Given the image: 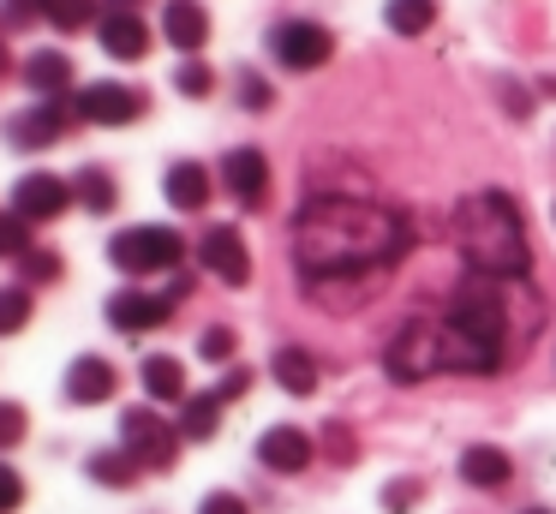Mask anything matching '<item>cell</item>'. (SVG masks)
Masks as SVG:
<instances>
[{
    "label": "cell",
    "instance_id": "1",
    "mask_svg": "<svg viewBox=\"0 0 556 514\" xmlns=\"http://www.w3.org/2000/svg\"><path fill=\"white\" fill-rule=\"evenodd\" d=\"M407 246V215L377 210L365 198H336V191H317L293 222V258H300L305 281H371Z\"/></svg>",
    "mask_w": 556,
    "mask_h": 514
},
{
    "label": "cell",
    "instance_id": "2",
    "mask_svg": "<svg viewBox=\"0 0 556 514\" xmlns=\"http://www.w3.org/2000/svg\"><path fill=\"white\" fill-rule=\"evenodd\" d=\"M455 239H460V258L491 281L527 275V234H520V215L503 191H472L455 210Z\"/></svg>",
    "mask_w": 556,
    "mask_h": 514
},
{
    "label": "cell",
    "instance_id": "3",
    "mask_svg": "<svg viewBox=\"0 0 556 514\" xmlns=\"http://www.w3.org/2000/svg\"><path fill=\"white\" fill-rule=\"evenodd\" d=\"M503 335H508L503 299H496V281L484 275L443 317V371H496L503 365Z\"/></svg>",
    "mask_w": 556,
    "mask_h": 514
},
{
    "label": "cell",
    "instance_id": "4",
    "mask_svg": "<svg viewBox=\"0 0 556 514\" xmlns=\"http://www.w3.org/2000/svg\"><path fill=\"white\" fill-rule=\"evenodd\" d=\"M389 377L395 383H425L443 371V317H413L395 329V341H389L383 353Z\"/></svg>",
    "mask_w": 556,
    "mask_h": 514
},
{
    "label": "cell",
    "instance_id": "5",
    "mask_svg": "<svg viewBox=\"0 0 556 514\" xmlns=\"http://www.w3.org/2000/svg\"><path fill=\"white\" fill-rule=\"evenodd\" d=\"M180 234L174 227H126L121 239L109 246V258L121 263L126 275H150V269H174L180 263Z\"/></svg>",
    "mask_w": 556,
    "mask_h": 514
},
{
    "label": "cell",
    "instance_id": "6",
    "mask_svg": "<svg viewBox=\"0 0 556 514\" xmlns=\"http://www.w3.org/2000/svg\"><path fill=\"white\" fill-rule=\"evenodd\" d=\"M269 48H276L281 66H293V72H317L329 54H336V36H329L324 24H312V18H288V24H276Z\"/></svg>",
    "mask_w": 556,
    "mask_h": 514
},
{
    "label": "cell",
    "instance_id": "7",
    "mask_svg": "<svg viewBox=\"0 0 556 514\" xmlns=\"http://www.w3.org/2000/svg\"><path fill=\"white\" fill-rule=\"evenodd\" d=\"M121 449L132 454L138 466H168L174 461V430L162 425L150 406H132V413H126V430H121Z\"/></svg>",
    "mask_w": 556,
    "mask_h": 514
},
{
    "label": "cell",
    "instance_id": "8",
    "mask_svg": "<svg viewBox=\"0 0 556 514\" xmlns=\"http://www.w3.org/2000/svg\"><path fill=\"white\" fill-rule=\"evenodd\" d=\"M198 251H204V269H210V275H222L228 287H245V281H252V251H245L240 227H228V222L210 227Z\"/></svg>",
    "mask_w": 556,
    "mask_h": 514
},
{
    "label": "cell",
    "instance_id": "9",
    "mask_svg": "<svg viewBox=\"0 0 556 514\" xmlns=\"http://www.w3.org/2000/svg\"><path fill=\"white\" fill-rule=\"evenodd\" d=\"M66 203H73V186H66V179H54V174H25L13 186V210L25 215V222H54Z\"/></svg>",
    "mask_w": 556,
    "mask_h": 514
},
{
    "label": "cell",
    "instance_id": "10",
    "mask_svg": "<svg viewBox=\"0 0 556 514\" xmlns=\"http://www.w3.org/2000/svg\"><path fill=\"white\" fill-rule=\"evenodd\" d=\"M78 114L97 120V126H126V120L144 114V96H138L132 84H90V90L78 96Z\"/></svg>",
    "mask_w": 556,
    "mask_h": 514
},
{
    "label": "cell",
    "instance_id": "11",
    "mask_svg": "<svg viewBox=\"0 0 556 514\" xmlns=\"http://www.w3.org/2000/svg\"><path fill=\"white\" fill-rule=\"evenodd\" d=\"M257 461H264L269 473H305L312 437H305L300 425H276V430H264V442H257Z\"/></svg>",
    "mask_w": 556,
    "mask_h": 514
},
{
    "label": "cell",
    "instance_id": "12",
    "mask_svg": "<svg viewBox=\"0 0 556 514\" xmlns=\"http://www.w3.org/2000/svg\"><path fill=\"white\" fill-rule=\"evenodd\" d=\"M97 36H102V48H109L114 60H144V48H150V30H144V18H138V12H126V7L102 12Z\"/></svg>",
    "mask_w": 556,
    "mask_h": 514
},
{
    "label": "cell",
    "instance_id": "13",
    "mask_svg": "<svg viewBox=\"0 0 556 514\" xmlns=\"http://www.w3.org/2000/svg\"><path fill=\"white\" fill-rule=\"evenodd\" d=\"M222 179H228V191L240 203H264L269 198V162L257 150H233L228 162H222Z\"/></svg>",
    "mask_w": 556,
    "mask_h": 514
},
{
    "label": "cell",
    "instance_id": "14",
    "mask_svg": "<svg viewBox=\"0 0 556 514\" xmlns=\"http://www.w3.org/2000/svg\"><path fill=\"white\" fill-rule=\"evenodd\" d=\"M109 394H114V365L109 359H97V353L73 359V371H66V401L97 406V401H109Z\"/></svg>",
    "mask_w": 556,
    "mask_h": 514
},
{
    "label": "cell",
    "instance_id": "15",
    "mask_svg": "<svg viewBox=\"0 0 556 514\" xmlns=\"http://www.w3.org/2000/svg\"><path fill=\"white\" fill-rule=\"evenodd\" d=\"M162 36H168L174 48H186V54H192V48H204L210 42L204 7H198V0H168V7H162Z\"/></svg>",
    "mask_w": 556,
    "mask_h": 514
},
{
    "label": "cell",
    "instance_id": "16",
    "mask_svg": "<svg viewBox=\"0 0 556 514\" xmlns=\"http://www.w3.org/2000/svg\"><path fill=\"white\" fill-rule=\"evenodd\" d=\"M109 317L121 323V329L144 335V329H156V323L168 317V299H156V293H138V287H126V293H114V299H109Z\"/></svg>",
    "mask_w": 556,
    "mask_h": 514
},
{
    "label": "cell",
    "instance_id": "17",
    "mask_svg": "<svg viewBox=\"0 0 556 514\" xmlns=\"http://www.w3.org/2000/svg\"><path fill=\"white\" fill-rule=\"evenodd\" d=\"M61 131H66V108L61 102H42V108H30V114L13 120V143H18V150H49Z\"/></svg>",
    "mask_w": 556,
    "mask_h": 514
},
{
    "label": "cell",
    "instance_id": "18",
    "mask_svg": "<svg viewBox=\"0 0 556 514\" xmlns=\"http://www.w3.org/2000/svg\"><path fill=\"white\" fill-rule=\"evenodd\" d=\"M508 473H515V461H508L503 449H491V442H472V449L460 454V478L479 485V490H503Z\"/></svg>",
    "mask_w": 556,
    "mask_h": 514
},
{
    "label": "cell",
    "instance_id": "19",
    "mask_svg": "<svg viewBox=\"0 0 556 514\" xmlns=\"http://www.w3.org/2000/svg\"><path fill=\"white\" fill-rule=\"evenodd\" d=\"M25 84H30V90H42V96H61L66 84H73V60L54 54V48H42V54L25 60Z\"/></svg>",
    "mask_w": 556,
    "mask_h": 514
},
{
    "label": "cell",
    "instance_id": "20",
    "mask_svg": "<svg viewBox=\"0 0 556 514\" xmlns=\"http://www.w3.org/2000/svg\"><path fill=\"white\" fill-rule=\"evenodd\" d=\"M168 198H174V210H204L210 203V174L198 162H174L168 167Z\"/></svg>",
    "mask_w": 556,
    "mask_h": 514
},
{
    "label": "cell",
    "instance_id": "21",
    "mask_svg": "<svg viewBox=\"0 0 556 514\" xmlns=\"http://www.w3.org/2000/svg\"><path fill=\"white\" fill-rule=\"evenodd\" d=\"M276 383L288 394H312L317 389V359L305 353V347H281L276 353Z\"/></svg>",
    "mask_w": 556,
    "mask_h": 514
},
{
    "label": "cell",
    "instance_id": "22",
    "mask_svg": "<svg viewBox=\"0 0 556 514\" xmlns=\"http://www.w3.org/2000/svg\"><path fill=\"white\" fill-rule=\"evenodd\" d=\"M144 389L156 394V401H180V394H186V371H180V359L150 353V359H144Z\"/></svg>",
    "mask_w": 556,
    "mask_h": 514
},
{
    "label": "cell",
    "instance_id": "23",
    "mask_svg": "<svg viewBox=\"0 0 556 514\" xmlns=\"http://www.w3.org/2000/svg\"><path fill=\"white\" fill-rule=\"evenodd\" d=\"M383 18H389V30H401V36H419V30H431V18H437V0H389V7H383Z\"/></svg>",
    "mask_w": 556,
    "mask_h": 514
},
{
    "label": "cell",
    "instance_id": "24",
    "mask_svg": "<svg viewBox=\"0 0 556 514\" xmlns=\"http://www.w3.org/2000/svg\"><path fill=\"white\" fill-rule=\"evenodd\" d=\"M216 425H222V401L216 394H198V401H186V413H180V437H216Z\"/></svg>",
    "mask_w": 556,
    "mask_h": 514
},
{
    "label": "cell",
    "instance_id": "25",
    "mask_svg": "<svg viewBox=\"0 0 556 514\" xmlns=\"http://www.w3.org/2000/svg\"><path fill=\"white\" fill-rule=\"evenodd\" d=\"M42 18H49L54 30H85V24L97 18V0H42Z\"/></svg>",
    "mask_w": 556,
    "mask_h": 514
},
{
    "label": "cell",
    "instance_id": "26",
    "mask_svg": "<svg viewBox=\"0 0 556 514\" xmlns=\"http://www.w3.org/2000/svg\"><path fill=\"white\" fill-rule=\"evenodd\" d=\"M30 251V222L18 210H0V258H25Z\"/></svg>",
    "mask_w": 556,
    "mask_h": 514
},
{
    "label": "cell",
    "instance_id": "27",
    "mask_svg": "<svg viewBox=\"0 0 556 514\" xmlns=\"http://www.w3.org/2000/svg\"><path fill=\"white\" fill-rule=\"evenodd\" d=\"M132 466H138V461H132L126 449H121V454H97V461H90V478H97V485H121V490H126V485H132Z\"/></svg>",
    "mask_w": 556,
    "mask_h": 514
},
{
    "label": "cell",
    "instance_id": "28",
    "mask_svg": "<svg viewBox=\"0 0 556 514\" xmlns=\"http://www.w3.org/2000/svg\"><path fill=\"white\" fill-rule=\"evenodd\" d=\"M73 191L85 198V210H114V186H109V174H102V167H85Z\"/></svg>",
    "mask_w": 556,
    "mask_h": 514
},
{
    "label": "cell",
    "instance_id": "29",
    "mask_svg": "<svg viewBox=\"0 0 556 514\" xmlns=\"http://www.w3.org/2000/svg\"><path fill=\"white\" fill-rule=\"evenodd\" d=\"M30 323V293L25 287H7V293H0V335H18Z\"/></svg>",
    "mask_w": 556,
    "mask_h": 514
},
{
    "label": "cell",
    "instance_id": "30",
    "mask_svg": "<svg viewBox=\"0 0 556 514\" xmlns=\"http://www.w3.org/2000/svg\"><path fill=\"white\" fill-rule=\"evenodd\" d=\"M25 425H30L25 406H18V401H0V449H13V442L25 437Z\"/></svg>",
    "mask_w": 556,
    "mask_h": 514
},
{
    "label": "cell",
    "instance_id": "31",
    "mask_svg": "<svg viewBox=\"0 0 556 514\" xmlns=\"http://www.w3.org/2000/svg\"><path fill=\"white\" fill-rule=\"evenodd\" d=\"M174 84H180L186 96H210V84H216V72H210V66H198V60H186V66L174 72Z\"/></svg>",
    "mask_w": 556,
    "mask_h": 514
},
{
    "label": "cell",
    "instance_id": "32",
    "mask_svg": "<svg viewBox=\"0 0 556 514\" xmlns=\"http://www.w3.org/2000/svg\"><path fill=\"white\" fill-rule=\"evenodd\" d=\"M198 353L204 359H233V329H204L198 335Z\"/></svg>",
    "mask_w": 556,
    "mask_h": 514
},
{
    "label": "cell",
    "instance_id": "33",
    "mask_svg": "<svg viewBox=\"0 0 556 514\" xmlns=\"http://www.w3.org/2000/svg\"><path fill=\"white\" fill-rule=\"evenodd\" d=\"M18 502H25V485H18L13 466H0V514H13Z\"/></svg>",
    "mask_w": 556,
    "mask_h": 514
},
{
    "label": "cell",
    "instance_id": "34",
    "mask_svg": "<svg viewBox=\"0 0 556 514\" xmlns=\"http://www.w3.org/2000/svg\"><path fill=\"white\" fill-rule=\"evenodd\" d=\"M359 442H348V425H329V461H353Z\"/></svg>",
    "mask_w": 556,
    "mask_h": 514
},
{
    "label": "cell",
    "instance_id": "35",
    "mask_svg": "<svg viewBox=\"0 0 556 514\" xmlns=\"http://www.w3.org/2000/svg\"><path fill=\"white\" fill-rule=\"evenodd\" d=\"M198 514H245V502L228 497V490H216V497H204V509H198Z\"/></svg>",
    "mask_w": 556,
    "mask_h": 514
},
{
    "label": "cell",
    "instance_id": "36",
    "mask_svg": "<svg viewBox=\"0 0 556 514\" xmlns=\"http://www.w3.org/2000/svg\"><path fill=\"white\" fill-rule=\"evenodd\" d=\"M240 102H245V108H269V84H264V78H245V84H240Z\"/></svg>",
    "mask_w": 556,
    "mask_h": 514
},
{
    "label": "cell",
    "instance_id": "37",
    "mask_svg": "<svg viewBox=\"0 0 556 514\" xmlns=\"http://www.w3.org/2000/svg\"><path fill=\"white\" fill-rule=\"evenodd\" d=\"M413 502H419V490H413V485H389L383 490V509H413Z\"/></svg>",
    "mask_w": 556,
    "mask_h": 514
},
{
    "label": "cell",
    "instance_id": "38",
    "mask_svg": "<svg viewBox=\"0 0 556 514\" xmlns=\"http://www.w3.org/2000/svg\"><path fill=\"white\" fill-rule=\"evenodd\" d=\"M30 275H37V281H49V275H54V258H49V251H30Z\"/></svg>",
    "mask_w": 556,
    "mask_h": 514
},
{
    "label": "cell",
    "instance_id": "39",
    "mask_svg": "<svg viewBox=\"0 0 556 514\" xmlns=\"http://www.w3.org/2000/svg\"><path fill=\"white\" fill-rule=\"evenodd\" d=\"M245 383H252V377H245V371H233V377H228V383H222V401H233V394H240V389H245Z\"/></svg>",
    "mask_w": 556,
    "mask_h": 514
},
{
    "label": "cell",
    "instance_id": "40",
    "mask_svg": "<svg viewBox=\"0 0 556 514\" xmlns=\"http://www.w3.org/2000/svg\"><path fill=\"white\" fill-rule=\"evenodd\" d=\"M527 514H551V509H527Z\"/></svg>",
    "mask_w": 556,
    "mask_h": 514
}]
</instances>
